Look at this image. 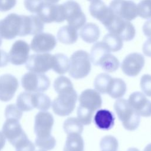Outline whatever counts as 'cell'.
I'll list each match as a JSON object with an SVG mask.
<instances>
[{
    "instance_id": "cell-1",
    "label": "cell",
    "mask_w": 151,
    "mask_h": 151,
    "mask_svg": "<svg viewBox=\"0 0 151 151\" xmlns=\"http://www.w3.org/2000/svg\"><path fill=\"white\" fill-rule=\"evenodd\" d=\"M116 113L123 127L128 130L136 129L140 123V115L133 109L127 100L119 99L114 104Z\"/></svg>"
},
{
    "instance_id": "cell-2",
    "label": "cell",
    "mask_w": 151,
    "mask_h": 151,
    "mask_svg": "<svg viewBox=\"0 0 151 151\" xmlns=\"http://www.w3.org/2000/svg\"><path fill=\"white\" fill-rule=\"evenodd\" d=\"M52 103L54 113L60 116H66L74 110L77 100V94L74 88L60 91Z\"/></svg>"
},
{
    "instance_id": "cell-3",
    "label": "cell",
    "mask_w": 151,
    "mask_h": 151,
    "mask_svg": "<svg viewBox=\"0 0 151 151\" xmlns=\"http://www.w3.org/2000/svg\"><path fill=\"white\" fill-rule=\"evenodd\" d=\"M69 75L75 79L86 77L91 71L90 55L84 50L75 51L70 58Z\"/></svg>"
},
{
    "instance_id": "cell-4",
    "label": "cell",
    "mask_w": 151,
    "mask_h": 151,
    "mask_svg": "<svg viewBox=\"0 0 151 151\" xmlns=\"http://www.w3.org/2000/svg\"><path fill=\"white\" fill-rule=\"evenodd\" d=\"M22 31V15L11 13L0 20V35L4 39L12 40L17 36L21 37Z\"/></svg>"
},
{
    "instance_id": "cell-5",
    "label": "cell",
    "mask_w": 151,
    "mask_h": 151,
    "mask_svg": "<svg viewBox=\"0 0 151 151\" xmlns=\"http://www.w3.org/2000/svg\"><path fill=\"white\" fill-rule=\"evenodd\" d=\"M105 27L110 33L117 35L123 41H131L136 35V29L130 21H126L115 14Z\"/></svg>"
},
{
    "instance_id": "cell-6",
    "label": "cell",
    "mask_w": 151,
    "mask_h": 151,
    "mask_svg": "<svg viewBox=\"0 0 151 151\" xmlns=\"http://www.w3.org/2000/svg\"><path fill=\"white\" fill-rule=\"evenodd\" d=\"M21 84L27 91L43 92L49 88L50 80L44 74L29 71L22 77Z\"/></svg>"
},
{
    "instance_id": "cell-7",
    "label": "cell",
    "mask_w": 151,
    "mask_h": 151,
    "mask_svg": "<svg viewBox=\"0 0 151 151\" xmlns=\"http://www.w3.org/2000/svg\"><path fill=\"white\" fill-rule=\"evenodd\" d=\"M64 9L65 20L76 29L81 28L86 22V17L79 4L74 1H68L63 4Z\"/></svg>"
},
{
    "instance_id": "cell-8",
    "label": "cell",
    "mask_w": 151,
    "mask_h": 151,
    "mask_svg": "<svg viewBox=\"0 0 151 151\" xmlns=\"http://www.w3.org/2000/svg\"><path fill=\"white\" fill-rule=\"evenodd\" d=\"M53 61V55L50 53L34 54L29 57L25 67L30 71L44 74L52 69Z\"/></svg>"
},
{
    "instance_id": "cell-9",
    "label": "cell",
    "mask_w": 151,
    "mask_h": 151,
    "mask_svg": "<svg viewBox=\"0 0 151 151\" xmlns=\"http://www.w3.org/2000/svg\"><path fill=\"white\" fill-rule=\"evenodd\" d=\"M37 15L44 23L47 24L60 23L65 20L64 9L63 4H51L45 1Z\"/></svg>"
},
{
    "instance_id": "cell-10",
    "label": "cell",
    "mask_w": 151,
    "mask_h": 151,
    "mask_svg": "<svg viewBox=\"0 0 151 151\" xmlns=\"http://www.w3.org/2000/svg\"><path fill=\"white\" fill-rule=\"evenodd\" d=\"M109 7L114 14L128 21L138 16L137 5L131 0H113Z\"/></svg>"
},
{
    "instance_id": "cell-11",
    "label": "cell",
    "mask_w": 151,
    "mask_h": 151,
    "mask_svg": "<svg viewBox=\"0 0 151 151\" xmlns=\"http://www.w3.org/2000/svg\"><path fill=\"white\" fill-rule=\"evenodd\" d=\"M53 124L54 117L50 113L46 111H39L35 116L34 127L36 138L44 139L50 137Z\"/></svg>"
},
{
    "instance_id": "cell-12",
    "label": "cell",
    "mask_w": 151,
    "mask_h": 151,
    "mask_svg": "<svg viewBox=\"0 0 151 151\" xmlns=\"http://www.w3.org/2000/svg\"><path fill=\"white\" fill-rule=\"evenodd\" d=\"M80 104L78 109L94 114L100 109L102 104V99L100 93L95 90L86 89L84 90L78 98Z\"/></svg>"
},
{
    "instance_id": "cell-13",
    "label": "cell",
    "mask_w": 151,
    "mask_h": 151,
    "mask_svg": "<svg viewBox=\"0 0 151 151\" xmlns=\"http://www.w3.org/2000/svg\"><path fill=\"white\" fill-rule=\"evenodd\" d=\"M57 45L55 37L50 33L40 32L33 37L30 48L37 53H46L51 51Z\"/></svg>"
},
{
    "instance_id": "cell-14",
    "label": "cell",
    "mask_w": 151,
    "mask_h": 151,
    "mask_svg": "<svg viewBox=\"0 0 151 151\" xmlns=\"http://www.w3.org/2000/svg\"><path fill=\"white\" fill-rule=\"evenodd\" d=\"M2 133L13 146L19 140L27 136L23 130L19 120L14 118L6 119L2 126Z\"/></svg>"
},
{
    "instance_id": "cell-15",
    "label": "cell",
    "mask_w": 151,
    "mask_h": 151,
    "mask_svg": "<svg viewBox=\"0 0 151 151\" xmlns=\"http://www.w3.org/2000/svg\"><path fill=\"white\" fill-rule=\"evenodd\" d=\"M145 63V58L142 54L133 52L128 54L124 58L121 64V68L126 75L134 77L140 72Z\"/></svg>"
},
{
    "instance_id": "cell-16",
    "label": "cell",
    "mask_w": 151,
    "mask_h": 151,
    "mask_svg": "<svg viewBox=\"0 0 151 151\" xmlns=\"http://www.w3.org/2000/svg\"><path fill=\"white\" fill-rule=\"evenodd\" d=\"M30 47L24 40H17L12 45L8 54L9 61L14 65H22L29 58Z\"/></svg>"
},
{
    "instance_id": "cell-17",
    "label": "cell",
    "mask_w": 151,
    "mask_h": 151,
    "mask_svg": "<svg viewBox=\"0 0 151 151\" xmlns=\"http://www.w3.org/2000/svg\"><path fill=\"white\" fill-rule=\"evenodd\" d=\"M19 86L18 79L10 74L0 76V100L7 102L11 100Z\"/></svg>"
},
{
    "instance_id": "cell-18",
    "label": "cell",
    "mask_w": 151,
    "mask_h": 151,
    "mask_svg": "<svg viewBox=\"0 0 151 151\" xmlns=\"http://www.w3.org/2000/svg\"><path fill=\"white\" fill-rule=\"evenodd\" d=\"M128 102L133 109L141 116H151V101L141 92L136 91L132 93L128 99Z\"/></svg>"
},
{
    "instance_id": "cell-19",
    "label": "cell",
    "mask_w": 151,
    "mask_h": 151,
    "mask_svg": "<svg viewBox=\"0 0 151 151\" xmlns=\"http://www.w3.org/2000/svg\"><path fill=\"white\" fill-rule=\"evenodd\" d=\"M89 11L91 15L100 21L104 27L107 26L114 16V13L110 8L107 6L101 0L91 1L89 6Z\"/></svg>"
},
{
    "instance_id": "cell-20",
    "label": "cell",
    "mask_w": 151,
    "mask_h": 151,
    "mask_svg": "<svg viewBox=\"0 0 151 151\" xmlns=\"http://www.w3.org/2000/svg\"><path fill=\"white\" fill-rule=\"evenodd\" d=\"M22 17V31L21 37L28 35H35L44 30V23L36 15H25Z\"/></svg>"
},
{
    "instance_id": "cell-21",
    "label": "cell",
    "mask_w": 151,
    "mask_h": 151,
    "mask_svg": "<svg viewBox=\"0 0 151 151\" xmlns=\"http://www.w3.org/2000/svg\"><path fill=\"white\" fill-rule=\"evenodd\" d=\"M115 117L112 112L108 110H99L94 117L96 126L101 130H108L111 129L114 124Z\"/></svg>"
},
{
    "instance_id": "cell-22",
    "label": "cell",
    "mask_w": 151,
    "mask_h": 151,
    "mask_svg": "<svg viewBox=\"0 0 151 151\" xmlns=\"http://www.w3.org/2000/svg\"><path fill=\"white\" fill-rule=\"evenodd\" d=\"M100 31L99 26L91 22L84 24L80 29V35L81 39L87 43L96 42L99 38Z\"/></svg>"
},
{
    "instance_id": "cell-23",
    "label": "cell",
    "mask_w": 151,
    "mask_h": 151,
    "mask_svg": "<svg viewBox=\"0 0 151 151\" xmlns=\"http://www.w3.org/2000/svg\"><path fill=\"white\" fill-rule=\"evenodd\" d=\"M77 29L67 25L61 27L57 32V40L62 44L69 45L75 43L78 39Z\"/></svg>"
},
{
    "instance_id": "cell-24",
    "label": "cell",
    "mask_w": 151,
    "mask_h": 151,
    "mask_svg": "<svg viewBox=\"0 0 151 151\" xmlns=\"http://www.w3.org/2000/svg\"><path fill=\"white\" fill-rule=\"evenodd\" d=\"M110 52V51L103 42H97L91 47L90 55V61L94 65H99L102 58Z\"/></svg>"
},
{
    "instance_id": "cell-25",
    "label": "cell",
    "mask_w": 151,
    "mask_h": 151,
    "mask_svg": "<svg viewBox=\"0 0 151 151\" xmlns=\"http://www.w3.org/2000/svg\"><path fill=\"white\" fill-rule=\"evenodd\" d=\"M126 91V84L121 78H112L107 93L113 99H120Z\"/></svg>"
},
{
    "instance_id": "cell-26",
    "label": "cell",
    "mask_w": 151,
    "mask_h": 151,
    "mask_svg": "<svg viewBox=\"0 0 151 151\" xmlns=\"http://www.w3.org/2000/svg\"><path fill=\"white\" fill-rule=\"evenodd\" d=\"M63 151H84V141L80 134H67Z\"/></svg>"
},
{
    "instance_id": "cell-27",
    "label": "cell",
    "mask_w": 151,
    "mask_h": 151,
    "mask_svg": "<svg viewBox=\"0 0 151 151\" xmlns=\"http://www.w3.org/2000/svg\"><path fill=\"white\" fill-rule=\"evenodd\" d=\"M54 61L52 69L57 74H64L70 68V60L64 54L58 53L53 55Z\"/></svg>"
},
{
    "instance_id": "cell-28",
    "label": "cell",
    "mask_w": 151,
    "mask_h": 151,
    "mask_svg": "<svg viewBox=\"0 0 151 151\" xmlns=\"http://www.w3.org/2000/svg\"><path fill=\"white\" fill-rule=\"evenodd\" d=\"M32 104L34 108L41 111L48 110L51 105L50 98L41 92H32Z\"/></svg>"
},
{
    "instance_id": "cell-29",
    "label": "cell",
    "mask_w": 151,
    "mask_h": 151,
    "mask_svg": "<svg viewBox=\"0 0 151 151\" xmlns=\"http://www.w3.org/2000/svg\"><path fill=\"white\" fill-rule=\"evenodd\" d=\"M102 42L106 44L110 52H117L120 50L123 45L122 39L117 35L113 33H109L105 35Z\"/></svg>"
},
{
    "instance_id": "cell-30",
    "label": "cell",
    "mask_w": 151,
    "mask_h": 151,
    "mask_svg": "<svg viewBox=\"0 0 151 151\" xmlns=\"http://www.w3.org/2000/svg\"><path fill=\"white\" fill-rule=\"evenodd\" d=\"M112 77L107 73H101L95 78L94 86L100 94H107Z\"/></svg>"
},
{
    "instance_id": "cell-31",
    "label": "cell",
    "mask_w": 151,
    "mask_h": 151,
    "mask_svg": "<svg viewBox=\"0 0 151 151\" xmlns=\"http://www.w3.org/2000/svg\"><path fill=\"white\" fill-rule=\"evenodd\" d=\"M99 65L103 70L111 73L117 70L120 65L119 60L110 53L106 54L101 60Z\"/></svg>"
},
{
    "instance_id": "cell-32",
    "label": "cell",
    "mask_w": 151,
    "mask_h": 151,
    "mask_svg": "<svg viewBox=\"0 0 151 151\" xmlns=\"http://www.w3.org/2000/svg\"><path fill=\"white\" fill-rule=\"evenodd\" d=\"M64 132L67 134L77 133L81 134L83 130V125L77 117H69L63 124Z\"/></svg>"
},
{
    "instance_id": "cell-33",
    "label": "cell",
    "mask_w": 151,
    "mask_h": 151,
    "mask_svg": "<svg viewBox=\"0 0 151 151\" xmlns=\"http://www.w3.org/2000/svg\"><path fill=\"white\" fill-rule=\"evenodd\" d=\"M16 105L21 111L32 110L34 109L32 104V92L23 91L20 93L17 97Z\"/></svg>"
},
{
    "instance_id": "cell-34",
    "label": "cell",
    "mask_w": 151,
    "mask_h": 151,
    "mask_svg": "<svg viewBox=\"0 0 151 151\" xmlns=\"http://www.w3.org/2000/svg\"><path fill=\"white\" fill-rule=\"evenodd\" d=\"M118 146L117 140L111 135L103 137L100 143V146L102 151H117Z\"/></svg>"
},
{
    "instance_id": "cell-35",
    "label": "cell",
    "mask_w": 151,
    "mask_h": 151,
    "mask_svg": "<svg viewBox=\"0 0 151 151\" xmlns=\"http://www.w3.org/2000/svg\"><path fill=\"white\" fill-rule=\"evenodd\" d=\"M138 15L144 19L151 18V0H142L137 5Z\"/></svg>"
},
{
    "instance_id": "cell-36",
    "label": "cell",
    "mask_w": 151,
    "mask_h": 151,
    "mask_svg": "<svg viewBox=\"0 0 151 151\" xmlns=\"http://www.w3.org/2000/svg\"><path fill=\"white\" fill-rule=\"evenodd\" d=\"M53 86L55 91L57 93L61 91L73 87L71 80L65 76L58 77L54 80Z\"/></svg>"
},
{
    "instance_id": "cell-37",
    "label": "cell",
    "mask_w": 151,
    "mask_h": 151,
    "mask_svg": "<svg viewBox=\"0 0 151 151\" xmlns=\"http://www.w3.org/2000/svg\"><path fill=\"white\" fill-rule=\"evenodd\" d=\"M35 144L37 147L42 149L50 150L54 148L56 144V140L52 136L44 139L36 138L35 140Z\"/></svg>"
},
{
    "instance_id": "cell-38",
    "label": "cell",
    "mask_w": 151,
    "mask_h": 151,
    "mask_svg": "<svg viewBox=\"0 0 151 151\" xmlns=\"http://www.w3.org/2000/svg\"><path fill=\"white\" fill-rule=\"evenodd\" d=\"M45 2L44 0H24V5L27 10L32 14H37Z\"/></svg>"
},
{
    "instance_id": "cell-39",
    "label": "cell",
    "mask_w": 151,
    "mask_h": 151,
    "mask_svg": "<svg viewBox=\"0 0 151 151\" xmlns=\"http://www.w3.org/2000/svg\"><path fill=\"white\" fill-rule=\"evenodd\" d=\"M5 116L6 119L14 118L19 120L22 116V111H21L16 104H9L5 110Z\"/></svg>"
},
{
    "instance_id": "cell-40",
    "label": "cell",
    "mask_w": 151,
    "mask_h": 151,
    "mask_svg": "<svg viewBox=\"0 0 151 151\" xmlns=\"http://www.w3.org/2000/svg\"><path fill=\"white\" fill-rule=\"evenodd\" d=\"M16 151H34L35 145L31 142L28 136L18 142L14 146Z\"/></svg>"
},
{
    "instance_id": "cell-41",
    "label": "cell",
    "mask_w": 151,
    "mask_h": 151,
    "mask_svg": "<svg viewBox=\"0 0 151 151\" xmlns=\"http://www.w3.org/2000/svg\"><path fill=\"white\" fill-rule=\"evenodd\" d=\"M140 85L143 93L148 97H151V76L144 74L140 79Z\"/></svg>"
},
{
    "instance_id": "cell-42",
    "label": "cell",
    "mask_w": 151,
    "mask_h": 151,
    "mask_svg": "<svg viewBox=\"0 0 151 151\" xmlns=\"http://www.w3.org/2000/svg\"><path fill=\"white\" fill-rule=\"evenodd\" d=\"M17 4V0H0V11L6 12L12 9Z\"/></svg>"
},
{
    "instance_id": "cell-43",
    "label": "cell",
    "mask_w": 151,
    "mask_h": 151,
    "mask_svg": "<svg viewBox=\"0 0 151 151\" xmlns=\"http://www.w3.org/2000/svg\"><path fill=\"white\" fill-rule=\"evenodd\" d=\"M9 61V55L5 51L0 49V67L6 66Z\"/></svg>"
},
{
    "instance_id": "cell-44",
    "label": "cell",
    "mask_w": 151,
    "mask_h": 151,
    "mask_svg": "<svg viewBox=\"0 0 151 151\" xmlns=\"http://www.w3.org/2000/svg\"><path fill=\"white\" fill-rule=\"evenodd\" d=\"M142 50L146 56L151 57V37L148 38L143 44Z\"/></svg>"
},
{
    "instance_id": "cell-45",
    "label": "cell",
    "mask_w": 151,
    "mask_h": 151,
    "mask_svg": "<svg viewBox=\"0 0 151 151\" xmlns=\"http://www.w3.org/2000/svg\"><path fill=\"white\" fill-rule=\"evenodd\" d=\"M142 30L145 35L147 37H151V19L146 21L143 25Z\"/></svg>"
},
{
    "instance_id": "cell-46",
    "label": "cell",
    "mask_w": 151,
    "mask_h": 151,
    "mask_svg": "<svg viewBox=\"0 0 151 151\" xmlns=\"http://www.w3.org/2000/svg\"><path fill=\"white\" fill-rule=\"evenodd\" d=\"M6 142V138L2 132H0V151L4 148Z\"/></svg>"
},
{
    "instance_id": "cell-47",
    "label": "cell",
    "mask_w": 151,
    "mask_h": 151,
    "mask_svg": "<svg viewBox=\"0 0 151 151\" xmlns=\"http://www.w3.org/2000/svg\"><path fill=\"white\" fill-rule=\"evenodd\" d=\"M143 151H151V143L147 145L144 149Z\"/></svg>"
},
{
    "instance_id": "cell-48",
    "label": "cell",
    "mask_w": 151,
    "mask_h": 151,
    "mask_svg": "<svg viewBox=\"0 0 151 151\" xmlns=\"http://www.w3.org/2000/svg\"><path fill=\"white\" fill-rule=\"evenodd\" d=\"M45 2L51 3V4H55L57 3L60 0H44Z\"/></svg>"
},
{
    "instance_id": "cell-49",
    "label": "cell",
    "mask_w": 151,
    "mask_h": 151,
    "mask_svg": "<svg viewBox=\"0 0 151 151\" xmlns=\"http://www.w3.org/2000/svg\"><path fill=\"white\" fill-rule=\"evenodd\" d=\"M127 151H139V150L136 148L132 147V148H129Z\"/></svg>"
},
{
    "instance_id": "cell-50",
    "label": "cell",
    "mask_w": 151,
    "mask_h": 151,
    "mask_svg": "<svg viewBox=\"0 0 151 151\" xmlns=\"http://www.w3.org/2000/svg\"><path fill=\"white\" fill-rule=\"evenodd\" d=\"M2 37H1V35H0V46L1 45V44H2Z\"/></svg>"
},
{
    "instance_id": "cell-51",
    "label": "cell",
    "mask_w": 151,
    "mask_h": 151,
    "mask_svg": "<svg viewBox=\"0 0 151 151\" xmlns=\"http://www.w3.org/2000/svg\"><path fill=\"white\" fill-rule=\"evenodd\" d=\"M37 151H46L45 150H44V149H39V150H37Z\"/></svg>"
},
{
    "instance_id": "cell-52",
    "label": "cell",
    "mask_w": 151,
    "mask_h": 151,
    "mask_svg": "<svg viewBox=\"0 0 151 151\" xmlns=\"http://www.w3.org/2000/svg\"><path fill=\"white\" fill-rule=\"evenodd\" d=\"M87 1H95V0H87Z\"/></svg>"
}]
</instances>
